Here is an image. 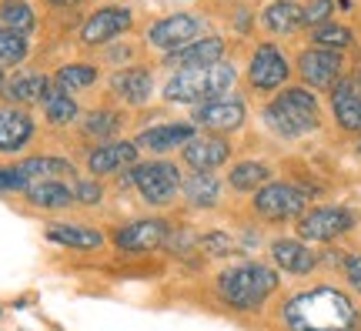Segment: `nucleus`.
Masks as SVG:
<instances>
[{"label": "nucleus", "mask_w": 361, "mask_h": 331, "mask_svg": "<svg viewBox=\"0 0 361 331\" xmlns=\"http://www.w3.org/2000/svg\"><path fill=\"white\" fill-rule=\"evenodd\" d=\"M281 315L288 331H355L361 325L355 301L328 284L288 298Z\"/></svg>", "instance_id": "nucleus-1"}, {"label": "nucleus", "mask_w": 361, "mask_h": 331, "mask_svg": "<svg viewBox=\"0 0 361 331\" xmlns=\"http://www.w3.org/2000/svg\"><path fill=\"white\" fill-rule=\"evenodd\" d=\"M238 71L228 61H214L204 67H180L178 74L164 84V97L171 104H207L224 97L234 88Z\"/></svg>", "instance_id": "nucleus-2"}, {"label": "nucleus", "mask_w": 361, "mask_h": 331, "mask_svg": "<svg viewBox=\"0 0 361 331\" xmlns=\"http://www.w3.org/2000/svg\"><path fill=\"white\" fill-rule=\"evenodd\" d=\"M274 291H278V275L268 265H258V261H245V265H234L218 275L221 301H228L238 311L261 308Z\"/></svg>", "instance_id": "nucleus-3"}, {"label": "nucleus", "mask_w": 361, "mask_h": 331, "mask_svg": "<svg viewBox=\"0 0 361 331\" xmlns=\"http://www.w3.org/2000/svg\"><path fill=\"white\" fill-rule=\"evenodd\" d=\"M264 121H268V128L274 131V134H281V138H301V134H308V131L318 128L322 111H318V101H314L311 90L288 88L264 107Z\"/></svg>", "instance_id": "nucleus-4"}, {"label": "nucleus", "mask_w": 361, "mask_h": 331, "mask_svg": "<svg viewBox=\"0 0 361 331\" xmlns=\"http://www.w3.org/2000/svg\"><path fill=\"white\" fill-rule=\"evenodd\" d=\"M128 181L141 191V198L151 207H168L180 194V167L174 161H137L128 167Z\"/></svg>", "instance_id": "nucleus-5"}, {"label": "nucleus", "mask_w": 361, "mask_h": 331, "mask_svg": "<svg viewBox=\"0 0 361 331\" xmlns=\"http://www.w3.org/2000/svg\"><path fill=\"white\" fill-rule=\"evenodd\" d=\"M305 204H308V194L295 188V184H284V181H271L264 188H258L255 194V211H258L264 221H291V217L305 215Z\"/></svg>", "instance_id": "nucleus-6"}, {"label": "nucleus", "mask_w": 361, "mask_h": 331, "mask_svg": "<svg viewBox=\"0 0 361 331\" xmlns=\"http://www.w3.org/2000/svg\"><path fill=\"white\" fill-rule=\"evenodd\" d=\"M168 234H171L168 221L154 215V217H137V221L121 224V228L111 234V241H114V248L124 251V255H147V251L164 248Z\"/></svg>", "instance_id": "nucleus-7"}, {"label": "nucleus", "mask_w": 361, "mask_h": 331, "mask_svg": "<svg viewBox=\"0 0 361 331\" xmlns=\"http://www.w3.org/2000/svg\"><path fill=\"white\" fill-rule=\"evenodd\" d=\"M355 228V211L348 207H314L298 217V238L301 241H335Z\"/></svg>", "instance_id": "nucleus-8"}, {"label": "nucleus", "mask_w": 361, "mask_h": 331, "mask_svg": "<svg viewBox=\"0 0 361 331\" xmlns=\"http://www.w3.org/2000/svg\"><path fill=\"white\" fill-rule=\"evenodd\" d=\"M130 24H134V17H130L128 7H101L97 13H90L87 24L80 27V44H87V47H101V44H111L117 40L121 34H128Z\"/></svg>", "instance_id": "nucleus-9"}, {"label": "nucleus", "mask_w": 361, "mask_h": 331, "mask_svg": "<svg viewBox=\"0 0 361 331\" xmlns=\"http://www.w3.org/2000/svg\"><path fill=\"white\" fill-rule=\"evenodd\" d=\"M245 117H247L245 101H238V97H214V101L201 104V107L194 111L191 124H201V128L214 131V134H228V131L241 128Z\"/></svg>", "instance_id": "nucleus-10"}, {"label": "nucleus", "mask_w": 361, "mask_h": 331, "mask_svg": "<svg viewBox=\"0 0 361 331\" xmlns=\"http://www.w3.org/2000/svg\"><path fill=\"white\" fill-rule=\"evenodd\" d=\"M137 140H107V144H97L94 151L87 154V171L94 178H111V174H121L124 167L137 164Z\"/></svg>", "instance_id": "nucleus-11"}, {"label": "nucleus", "mask_w": 361, "mask_h": 331, "mask_svg": "<svg viewBox=\"0 0 361 331\" xmlns=\"http://www.w3.org/2000/svg\"><path fill=\"white\" fill-rule=\"evenodd\" d=\"M228 157H231V144L221 134H194L180 148V161L191 171H218Z\"/></svg>", "instance_id": "nucleus-12"}, {"label": "nucleus", "mask_w": 361, "mask_h": 331, "mask_svg": "<svg viewBox=\"0 0 361 331\" xmlns=\"http://www.w3.org/2000/svg\"><path fill=\"white\" fill-rule=\"evenodd\" d=\"M201 34V20L191 17V13H174V17H164V20H157L151 30H147V40L161 47V51H180V47H188L194 44Z\"/></svg>", "instance_id": "nucleus-13"}, {"label": "nucleus", "mask_w": 361, "mask_h": 331, "mask_svg": "<svg viewBox=\"0 0 361 331\" xmlns=\"http://www.w3.org/2000/svg\"><path fill=\"white\" fill-rule=\"evenodd\" d=\"M247 80H251L255 90H278L288 80V61H284V54L274 44H261L258 51H255V57H251Z\"/></svg>", "instance_id": "nucleus-14"}, {"label": "nucleus", "mask_w": 361, "mask_h": 331, "mask_svg": "<svg viewBox=\"0 0 361 331\" xmlns=\"http://www.w3.org/2000/svg\"><path fill=\"white\" fill-rule=\"evenodd\" d=\"M298 67H301V77L308 88H335L338 74H341V54L328 51V47H311L301 54Z\"/></svg>", "instance_id": "nucleus-15"}, {"label": "nucleus", "mask_w": 361, "mask_h": 331, "mask_svg": "<svg viewBox=\"0 0 361 331\" xmlns=\"http://www.w3.org/2000/svg\"><path fill=\"white\" fill-rule=\"evenodd\" d=\"M34 134L37 124L24 107H0V154H20Z\"/></svg>", "instance_id": "nucleus-16"}, {"label": "nucleus", "mask_w": 361, "mask_h": 331, "mask_svg": "<svg viewBox=\"0 0 361 331\" xmlns=\"http://www.w3.org/2000/svg\"><path fill=\"white\" fill-rule=\"evenodd\" d=\"M47 241L61 244V248H74V251H101L107 234L97 228H87V224H74V221H54L44 228Z\"/></svg>", "instance_id": "nucleus-17"}, {"label": "nucleus", "mask_w": 361, "mask_h": 331, "mask_svg": "<svg viewBox=\"0 0 361 331\" xmlns=\"http://www.w3.org/2000/svg\"><path fill=\"white\" fill-rule=\"evenodd\" d=\"M194 138V124L188 121H174V124H157V128H147L137 134V148L151 154H168L174 148H184L188 140Z\"/></svg>", "instance_id": "nucleus-18"}, {"label": "nucleus", "mask_w": 361, "mask_h": 331, "mask_svg": "<svg viewBox=\"0 0 361 331\" xmlns=\"http://www.w3.org/2000/svg\"><path fill=\"white\" fill-rule=\"evenodd\" d=\"M271 258L288 275H311L318 267V255L305 248V241H298V238H278L271 244Z\"/></svg>", "instance_id": "nucleus-19"}, {"label": "nucleus", "mask_w": 361, "mask_h": 331, "mask_svg": "<svg viewBox=\"0 0 361 331\" xmlns=\"http://www.w3.org/2000/svg\"><path fill=\"white\" fill-rule=\"evenodd\" d=\"M331 111L345 131L361 134V88L358 80H338L331 88Z\"/></svg>", "instance_id": "nucleus-20"}, {"label": "nucleus", "mask_w": 361, "mask_h": 331, "mask_svg": "<svg viewBox=\"0 0 361 331\" xmlns=\"http://www.w3.org/2000/svg\"><path fill=\"white\" fill-rule=\"evenodd\" d=\"M24 201L30 204V207H37V211H64L71 204H78L74 201V188L64 184V181H57V178L34 181V184L24 191Z\"/></svg>", "instance_id": "nucleus-21"}, {"label": "nucleus", "mask_w": 361, "mask_h": 331, "mask_svg": "<svg viewBox=\"0 0 361 331\" xmlns=\"http://www.w3.org/2000/svg\"><path fill=\"white\" fill-rule=\"evenodd\" d=\"M111 90L124 104H144L151 97V90H154V77L147 74L144 67H128V71H117L111 77Z\"/></svg>", "instance_id": "nucleus-22"}, {"label": "nucleus", "mask_w": 361, "mask_h": 331, "mask_svg": "<svg viewBox=\"0 0 361 331\" xmlns=\"http://www.w3.org/2000/svg\"><path fill=\"white\" fill-rule=\"evenodd\" d=\"M224 57V40L221 37H197L194 44L180 47V51H171L168 54V64L174 67H204V64H214Z\"/></svg>", "instance_id": "nucleus-23"}, {"label": "nucleus", "mask_w": 361, "mask_h": 331, "mask_svg": "<svg viewBox=\"0 0 361 331\" xmlns=\"http://www.w3.org/2000/svg\"><path fill=\"white\" fill-rule=\"evenodd\" d=\"M180 191L191 207H214L221 201V181L214 178V171H191V178L180 184Z\"/></svg>", "instance_id": "nucleus-24"}, {"label": "nucleus", "mask_w": 361, "mask_h": 331, "mask_svg": "<svg viewBox=\"0 0 361 331\" xmlns=\"http://www.w3.org/2000/svg\"><path fill=\"white\" fill-rule=\"evenodd\" d=\"M44 117H47V124H54V128H64V124H74L80 114L78 101H74V94H67V90L61 88H47V94H44Z\"/></svg>", "instance_id": "nucleus-25"}, {"label": "nucleus", "mask_w": 361, "mask_h": 331, "mask_svg": "<svg viewBox=\"0 0 361 331\" xmlns=\"http://www.w3.org/2000/svg\"><path fill=\"white\" fill-rule=\"evenodd\" d=\"M54 80H47L44 74H17L4 88V94H7V101L13 104H34V101H44V94H47V88H51Z\"/></svg>", "instance_id": "nucleus-26"}, {"label": "nucleus", "mask_w": 361, "mask_h": 331, "mask_svg": "<svg viewBox=\"0 0 361 331\" xmlns=\"http://www.w3.org/2000/svg\"><path fill=\"white\" fill-rule=\"evenodd\" d=\"M298 24H305V11L298 7L295 0H274L264 11V27L271 34H291Z\"/></svg>", "instance_id": "nucleus-27"}, {"label": "nucleus", "mask_w": 361, "mask_h": 331, "mask_svg": "<svg viewBox=\"0 0 361 331\" xmlns=\"http://www.w3.org/2000/svg\"><path fill=\"white\" fill-rule=\"evenodd\" d=\"M234 191H258L271 181V167L264 161H241V164L231 167V174H228Z\"/></svg>", "instance_id": "nucleus-28"}, {"label": "nucleus", "mask_w": 361, "mask_h": 331, "mask_svg": "<svg viewBox=\"0 0 361 331\" xmlns=\"http://www.w3.org/2000/svg\"><path fill=\"white\" fill-rule=\"evenodd\" d=\"M121 131V114L117 111H90V114H84V121H80V134L87 140H111Z\"/></svg>", "instance_id": "nucleus-29"}, {"label": "nucleus", "mask_w": 361, "mask_h": 331, "mask_svg": "<svg viewBox=\"0 0 361 331\" xmlns=\"http://www.w3.org/2000/svg\"><path fill=\"white\" fill-rule=\"evenodd\" d=\"M94 80H97V71L87 64H67L61 67L57 74H54V88L67 90V94H78V90H87L94 88Z\"/></svg>", "instance_id": "nucleus-30"}, {"label": "nucleus", "mask_w": 361, "mask_h": 331, "mask_svg": "<svg viewBox=\"0 0 361 331\" xmlns=\"http://www.w3.org/2000/svg\"><path fill=\"white\" fill-rule=\"evenodd\" d=\"M0 24L11 27V30H20V34H30L37 17L30 11V4H24V0H4L0 4Z\"/></svg>", "instance_id": "nucleus-31"}, {"label": "nucleus", "mask_w": 361, "mask_h": 331, "mask_svg": "<svg viewBox=\"0 0 361 331\" xmlns=\"http://www.w3.org/2000/svg\"><path fill=\"white\" fill-rule=\"evenodd\" d=\"M27 61V34L0 27V67H17Z\"/></svg>", "instance_id": "nucleus-32"}, {"label": "nucleus", "mask_w": 361, "mask_h": 331, "mask_svg": "<svg viewBox=\"0 0 361 331\" xmlns=\"http://www.w3.org/2000/svg\"><path fill=\"white\" fill-rule=\"evenodd\" d=\"M311 40H314L318 47H328V51H341V47L351 44V30L341 24H322V27H314Z\"/></svg>", "instance_id": "nucleus-33"}, {"label": "nucleus", "mask_w": 361, "mask_h": 331, "mask_svg": "<svg viewBox=\"0 0 361 331\" xmlns=\"http://www.w3.org/2000/svg\"><path fill=\"white\" fill-rule=\"evenodd\" d=\"M74 201L84 207H97L104 201V184L97 178H74Z\"/></svg>", "instance_id": "nucleus-34"}, {"label": "nucleus", "mask_w": 361, "mask_h": 331, "mask_svg": "<svg viewBox=\"0 0 361 331\" xmlns=\"http://www.w3.org/2000/svg\"><path fill=\"white\" fill-rule=\"evenodd\" d=\"M197 248H201L207 258H228V255H234V248H238V244L231 241V234H224V231H211V234H204V238L197 241Z\"/></svg>", "instance_id": "nucleus-35"}, {"label": "nucleus", "mask_w": 361, "mask_h": 331, "mask_svg": "<svg viewBox=\"0 0 361 331\" xmlns=\"http://www.w3.org/2000/svg\"><path fill=\"white\" fill-rule=\"evenodd\" d=\"M30 188V178L17 164H4L0 167V194H24Z\"/></svg>", "instance_id": "nucleus-36"}, {"label": "nucleus", "mask_w": 361, "mask_h": 331, "mask_svg": "<svg viewBox=\"0 0 361 331\" xmlns=\"http://www.w3.org/2000/svg\"><path fill=\"white\" fill-rule=\"evenodd\" d=\"M331 0H311L308 7H305V24H328V17H331Z\"/></svg>", "instance_id": "nucleus-37"}, {"label": "nucleus", "mask_w": 361, "mask_h": 331, "mask_svg": "<svg viewBox=\"0 0 361 331\" xmlns=\"http://www.w3.org/2000/svg\"><path fill=\"white\" fill-rule=\"evenodd\" d=\"M345 278H348V284L361 294V255L348 258V265H345Z\"/></svg>", "instance_id": "nucleus-38"}, {"label": "nucleus", "mask_w": 361, "mask_h": 331, "mask_svg": "<svg viewBox=\"0 0 361 331\" xmlns=\"http://www.w3.org/2000/svg\"><path fill=\"white\" fill-rule=\"evenodd\" d=\"M51 4H57V7H78V4H84V0H51Z\"/></svg>", "instance_id": "nucleus-39"}, {"label": "nucleus", "mask_w": 361, "mask_h": 331, "mask_svg": "<svg viewBox=\"0 0 361 331\" xmlns=\"http://www.w3.org/2000/svg\"><path fill=\"white\" fill-rule=\"evenodd\" d=\"M7 88V80H4V67H0V90Z\"/></svg>", "instance_id": "nucleus-40"}, {"label": "nucleus", "mask_w": 361, "mask_h": 331, "mask_svg": "<svg viewBox=\"0 0 361 331\" xmlns=\"http://www.w3.org/2000/svg\"><path fill=\"white\" fill-rule=\"evenodd\" d=\"M358 151H361V140H358Z\"/></svg>", "instance_id": "nucleus-41"}, {"label": "nucleus", "mask_w": 361, "mask_h": 331, "mask_svg": "<svg viewBox=\"0 0 361 331\" xmlns=\"http://www.w3.org/2000/svg\"><path fill=\"white\" fill-rule=\"evenodd\" d=\"M358 88H361V77H358Z\"/></svg>", "instance_id": "nucleus-42"}]
</instances>
